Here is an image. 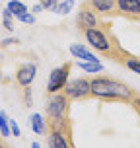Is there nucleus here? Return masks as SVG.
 Returning <instances> with one entry per match:
<instances>
[{"instance_id":"nucleus-1","label":"nucleus","mask_w":140,"mask_h":148,"mask_svg":"<svg viewBox=\"0 0 140 148\" xmlns=\"http://www.w3.org/2000/svg\"><path fill=\"white\" fill-rule=\"evenodd\" d=\"M82 33H84V37H86V41H88L89 47H94V51H97L99 55L115 60L119 64H125V60L130 57V53H126L125 49L121 47L119 39L113 35L109 23H103V25H99V27L86 29V31H82Z\"/></svg>"},{"instance_id":"nucleus-2","label":"nucleus","mask_w":140,"mask_h":148,"mask_svg":"<svg viewBox=\"0 0 140 148\" xmlns=\"http://www.w3.org/2000/svg\"><path fill=\"white\" fill-rule=\"evenodd\" d=\"M89 94L94 99H101V101H123V103H130L132 97L138 94L132 90L128 84L111 78V76H94L89 78Z\"/></svg>"},{"instance_id":"nucleus-3","label":"nucleus","mask_w":140,"mask_h":148,"mask_svg":"<svg viewBox=\"0 0 140 148\" xmlns=\"http://www.w3.org/2000/svg\"><path fill=\"white\" fill-rule=\"evenodd\" d=\"M70 99L64 96V92H57L49 96L45 113H47V129H59L66 134L68 138H72V119H70ZM74 140V138H72Z\"/></svg>"},{"instance_id":"nucleus-4","label":"nucleus","mask_w":140,"mask_h":148,"mask_svg":"<svg viewBox=\"0 0 140 148\" xmlns=\"http://www.w3.org/2000/svg\"><path fill=\"white\" fill-rule=\"evenodd\" d=\"M64 96L70 99V101H86L92 97L89 94V78L82 76V78H74V80H68L64 84Z\"/></svg>"},{"instance_id":"nucleus-5","label":"nucleus","mask_w":140,"mask_h":148,"mask_svg":"<svg viewBox=\"0 0 140 148\" xmlns=\"http://www.w3.org/2000/svg\"><path fill=\"white\" fill-rule=\"evenodd\" d=\"M70 70H72V62L66 60L62 62L60 66L53 68L51 74H49V82H47V94H57V92H62L64 84L68 82V76H70Z\"/></svg>"},{"instance_id":"nucleus-6","label":"nucleus","mask_w":140,"mask_h":148,"mask_svg":"<svg viewBox=\"0 0 140 148\" xmlns=\"http://www.w3.org/2000/svg\"><path fill=\"white\" fill-rule=\"evenodd\" d=\"M76 25L80 31H86V29H92V27H99L103 25L101 18L88 6V4H82L80 12H78V18H76Z\"/></svg>"},{"instance_id":"nucleus-7","label":"nucleus","mask_w":140,"mask_h":148,"mask_svg":"<svg viewBox=\"0 0 140 148\" xmlns=\"http://www.w3.org/2000/svg\"><path fill=\"white\" fill-rule=\"evenodd\" d=\"M88 4L99 18H115L117 14V0H86Z\"/></svg>"},{"instance_id":"nucleus-8","label":"nucleus","mask_w":140,"mask_h":148,"mask_svg":"<svg viewBox=\"0 0 140 148\" xmlns=\"http://www.w3.org/2000/svg\"><path fill=\"white\" fill-rule=\"evenodd\" d=\"M117 14L130 22H140V0H117Z\"/></svg>"},{"instance_id":"nucleus-9","label":"nucleus","mask_w":140,"mask_h":148,"mask_svg":"<svg viewBox=\"0 0 140 148\" xmlns=\"http://www.w3.org/2000/svg\"><path fill=\"white\" fill-rule=\"evenodd\" d=\"M35 74H37V66L33 62H23L18 66L16 70V84L20 88H25V86H31V82L35 80Z\"/></svg>"},{"instance_id":"nucleus-10","label":"nucleus","mask_w":140,"mask_h":148,"mask_svg":"<svg viewBox=\"0 0 140 148\" xmlns=\"http://www.w3.org/2000/svg\"><path fill=\"white\" fill-rule=\"evenodd\" d=\"M47 134H49V146L53 148H72L74 146V140L68 138L66 134L59 131V129H47Z\"/></svg>"},{"instance_id":"nucleus-11","label":"nucleus","mask_w":140,"mask_h":148,"mask_svg":"<svg viewBox=\"0 0 140 148\" xmlns=\"http://www.w3.org/2000/svg\"><path fill=\"white\" fill-rule=\"evenodd\" d=\"M70 53H72V57H76V59H80V60H89V62H99L96 55H94V53L89 51V49H86L84 45L72 43V45H70Z\"/></svg>"},{"instance_id":"nucleus-12","label":"nucleus","mask_w":140,"mask_h":148,"mask_svg":"<svg viewBox=\"0 0 140 148\" xmlns=\"http://www.w3.org/2000/svg\"><path fill=\"white\" fill-rule=\"evenodd\" d=\"M29 127H31V131L35 134H43L45 131H47V121H45L39 113H33L29 119Z\"/></svg>"},{"instance_id":"nucleus-13","label":"nucleus","mask_w":140,"mask_h":148,"mask_svg":"<svg viewBox=\"0 0 140 148\" xmlns=\"http://www.w3.org/2000/svg\"><path fill=\"white\" fill-rule=\"evenodd\" d=\"M8 10L14 14V18H18L20 14L27 12V6H25L23 2H20V0H10V2H8Z\"/></svg>"},{"instance_id":"nucleus-14","label":"nucleus","mask_w":140,"mask_h":148,"mask_svg":"<svg viewBox=\"0 0 140 148\" xmlns=\"http://www.w3.org/2000/svg\"><path fill=\"white\" fill-rule=\"evenodd\" d=\"M72 8H74V0H64V2H59L57 6L53 8V12H55V14H64L66 16Z\"/></svg>"},{"instance_id":"nucleus-15","label":"nucleus","mask_w":140,"mask_h":148,"mask_svg":"<svg viewBox=\"0 0 140 148\" xmlns=\"http://www.w3.org/2000/svg\"><path fill=\"white\" fill-rule=\"evenodd\" d=\"M78 66L88 70V72H101L103 70V64L101 62H89V60H82V62H78Z\"/></svg>"},{"instance_id":"nucleus-16","label":"nucleus","mask_w":140,"mask_h":148,"mask_svg":"<svg viewBox=\"0 0 140 148\" xmlns=\"http://www.w3.org/2000/svg\"><path fill=\"white\" fill-rule=\"evenodd\" d=\"M0 134L2 136H10V119L4 111H0Z\"/></svg>"},{"instance_id":"nucleus-17","label":"nucleus","mask_w":140,"mask_h":148,"mask_svg":"<svg viewBox=\"0 0 140 148\" xmlns=\"http://www.w3.org/2000/svg\"><path fill=\"white\" fill-rule=\"evenodd\" d=\"M2 22H4V27H6L8 31H12L14 29V25H16V20H14V14H12V12H10V10H4V12H2Z\"/></svg>"},{"instance_id":"nucleus-18","label":"nucleus","mask_w":140,"mask_h":148,"mask_svg":"<svg viewBox=\"0 0 140 148\" xmlns=\"http://www.w3.org/2000/svg\"><path fill=\"white\" fill-rule=\"evenodd\" d=\"M125 66L128 68V70H132V72H136V74H140V59L138 57H128V59L125 60Z\"/></svg>"},{"instance_id":"nucleus-19","label":"nucleus","mask_w":140,"mask_h":148,"mask_svg":"<svg viewBox=\"0 0 140 148\" xmlns=\"http://www.w3.org/2000/svg\"><path fill=\"white\" fill-rule=\"evenodd\" d=\"M16 20H20V22H23V23H27V25H33L35 23V16L33 14H29V12H23V14H20Z\"/></svg>"},{"instance_id":"nucleus-20","label":"nucleus","mask_w":140,"mask_h":148,"mask_svg":"<svg viewBox=\"0 0 140 148\" xmlns=\"http://www.w3.org/2000/svg\"><path fill=\"white\" fill-rule=\"evenodd\" d=\"M31 103H33V97H31V88H29V86H25V88H23V105H25V107H29Z\"/></svg>"},{"instance_id":"nucleus-21","label":"nucleus","mask_w":140,"mask_h":148,"mask_svg":"<svg viewBox=\"0 0 140 148\" xmlns=\"http://www.w3.org/2000/svg\"><path fill=\"white\" fill-rule=\"evenodd\" d=\"M39 4H41L45 10H53V8L59 4V0H39Z\"/></svg>"},{"instance_id":"nucleus-22","label":"nucleus","mask_w":140,"mask_h":148,"mask_svg":"<svg viewBox=\"0 0 140 148\" xmlns=\"http://www.w3.org/2000/svg\"><path fill=\"white\" fill-rule=\"evenodd\" d=\"M10 133H12V136H22L20 127H18V123H16L14 119H10Z\"/></svg>"},{"instance_id":"nucleus-23","label":"nucleus","mask_w":140,"mask_h":148,"mask_svg":"<svg viewBox=\"0 0 140 148\" xmlns=\"http://www.w3.org/2000/svg\"><path fill=\"white\" fill-rule=\"evenodd\" d=\"M130 105H132L134 109L138 111V115H140V94H136V96L132 97V101H130Z\"/></svg>"},{"instance_id":"nucleus-24","label":"nucleus","mask_w":140,"mask_h":148,"mask_svg":"<svg viewBox=\"0 0 140 148\" xmlns=\"http://www.w3.org/2000/svg\"><path fill=\"white\" fill-rule=\"evenodd\" d=\"M8 45H18V39H16V37H10V39H4V41L0 43V47H8Z\"/></svg>"},{"instance_id":"nucleus-25","label":"nucleus","mask_w":140,"mask_h":148,"mask_svg":"<svg viewBox=\"0 0 140 148\" xmlns=\"http://www.w3.org/2000/svg\"><path fill=\"white\" fill-rule=\"evenodd\" d=\"M31 10H33V14H39V12H43L45 8H43V6H41V4H35V6L31 8Z\"/></svg>"},{"instance_id":"nucleus-26","label":"nucleus","mask_w":140,"mask_h":148,"mask_svg":"<svg viewBox=\"0 0 140 148\" xmlns=\"http://www.w3.org/2000/svg\"><path fill=\"white\" fill-rule=\"evenodd\" d=\"M0 146H6V142L2 140V134H0Z\"/></svg>"}]
</instances>
